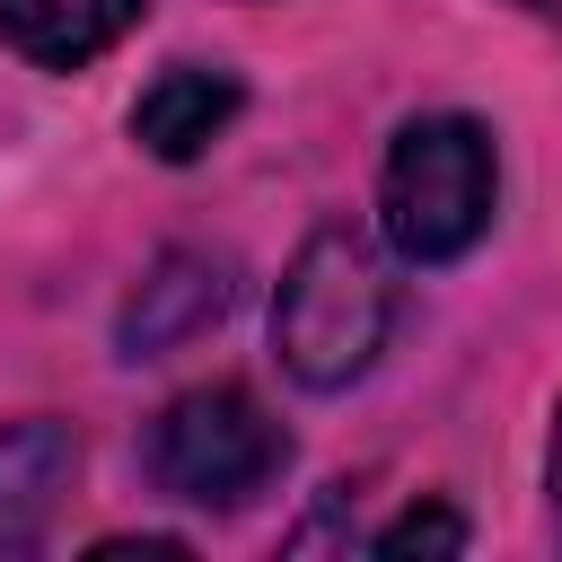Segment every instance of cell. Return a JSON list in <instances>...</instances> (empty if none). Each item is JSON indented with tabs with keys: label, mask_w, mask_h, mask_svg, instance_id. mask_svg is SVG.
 <instances>
[{
	"label": "cell",
	"mask_w": 562,
	"mask_h": 562,
	"mask_svg": "<svg viewBox=\"0 0 562 562\" xmlns=\"http://www.w3.org/2000/svg\"><path fill=\"white\" fill-rule=\"evenodd\" d=\"M386 325H395V272H386V255L360 228L325 220L290 255L281 299H272V351H281V369L299 386L334 395V386H351L386 351Z\"/></svg>",
	"instance_id": "obj_1"
},
{
	"label": "cell",
	"mask_w": 562,
	"mask_h": 562,
	"mask_svg": "<svg viewBox=\"0 0 562 562\" xmlns=\"http://www.w3.org/2000/svg\"><path fill=\"white\" fill-rule=\"evenodd\" d=\"M492 193H501L492 132L474 114H413L386 149V176H378L386 246L404 263H457L492 228Z\"/></svg>",
	"instance_id": "obj_2"
},
{
	"label": "cell",
	"mask_w": 562,
	"mask_h": 562,
	"mask_svg": "<svg viewBox=\"0 0 562 562\" xmlns=\"http://www.w3.org/2000/svg\"><path fill=\"white\" fill-rule=\"evenodd\" d=\"M281 465H290V439H281V422H272L246 386H193V395H176V404L158 413V430H149V474H158V492H176V501H193V509H237V501H255Z\"/></svg>",
	"instance_id": "obj_3"
},
{
	"label": "cell",
	"mask_w": 562,
	"mask_h": 562,
	"mask_svg": "<svg viewBox=\"0 0 562 562\" xmlns=\"http://www.w3.org/2000/svg\"><path fill=\"white\" fill-rule=\"evenodd\" d=\"M220 307H228V263L202 255V246H167L149 263V281L123 299L114 342H123V360H158V351L193 342L202 325H220Z\"/></svg>",
	"instance_id": "obj_4"
},
{
	"label": "cell",
	"mask_w": 562,
	"mask_h": 562,
	"mask_svg": "<svg viewBox=\"0 0 562 562\" xmlns=\"http://www.w3.org/2000/svg\"><path fill=\"white\" fill-rule=\"evenodd\" d=\"M79 483V430L35 413L0 430V553H35Z\"/></svg>",
	"instance_id": "obj_5"
},
{
	"label": "cell",
	"mask_w": 562,
	"mask_h": 562,
	"mask_svg": "<svg viewBox=\"0 0 562 562\" xmlns=\"http://www.w3.org/2000/svg\"><path fill=\"white\" fill-rule=\"evenodd\" d=\"M228 114H237V79H228V70H202V61H176V70H158V79L140 88L132 140H140L149 158L184 167V158H202V149L228 132Z\"/></svg>",
	"instance_id": "obj_6"
},
{
	"label": "cell",
	"mask_w": 562,
	"mask_h": 562,
	"mask_svg": "<svg viewBox=\"0 0 562 562\" xmlns=\"http://www.w3.org/2000/svg\"><path fill=\"white\" fill-rule=\"evenodd\" d=\"M140 0H0V35L35 61V70H79L97 61L114 35H132Z\"/></svg>",
	"instance_id": "obj_7"
},
{
	"label": "cell",
	"mask_w": 562,
	"mask_h": 562,
	"mask_svg": "<svg viewBox=\"0 0 562 562\" xmlns=\"http://www.w3.org/2000/svg\"><path fill=\"white\" fill-rule=\"evenodd\" d=\"M474 544V527L448 509V501H422V509H404L395 527H378V553H465Z\"/></svg>",
	"instance_id": "obj_8"
},
{
	"label": "cell",
	"mask_w": 562,
	"mask_h": 562,
	"mask_svg": "<svg viewBox=\"0 0 562 562\" xmlns=\"http://www.w3.org/2000/svg\"><path fill=\"white\" fill-rule=\"evenodd\" d=\"M544 483H553V509H562V413H553V457H544Z\"/></svg>",
	"instance_id": "obj_9"
},
{
	"label": "cell",
	"mask_w": 562,
	"mask_h": 562,
	"mask_svg": "<svg viewBox=\"0 0 562 562\" xmlns=\"http://www.w3.org/2000/svg\"><path fill=\"white\" fill-rule=\"evenodd\" d=\"M527 9H544V18H562V0H527Z\"/></svg>",
	"instance_id": "obj_10"
}]
</instances>
